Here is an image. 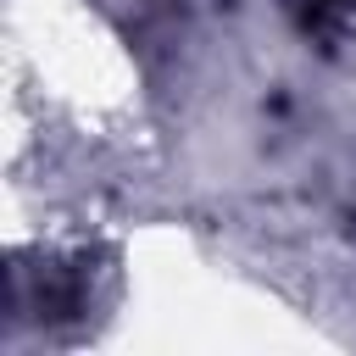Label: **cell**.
Returning <instances> with one entry per match:
<instances>
[{
	"mask_svg": "<svg viewBox=\"0 0 356 356\" xmlns=\"http://www.w3.org/2000/svg\"><path fill=\"white\" fill-rule=\"evenodd\" d=\"M323 6H345V0H323Z\"/></svg>",
	"mask_w": 356,
	"mask_h": 356,
	"instance_id": "6da1fadb",
	"label": "cell"
}]
</instances>
